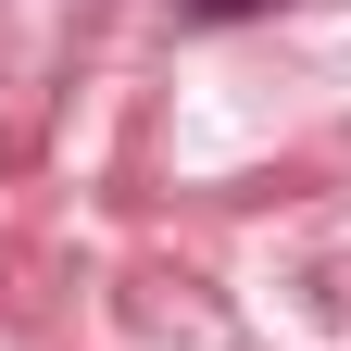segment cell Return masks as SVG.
<instances>
[{"instance_id":"6da1fadb","label":"cell","mask_w":351,"mask_h":351,"mask_svg":"<svg viewBox=\"0 0 351 351\" xmlns=\"http://www.w3.org/2000/svg\"><path fill=\"white\" fill-rule=\"evenodd\" d=\"M201 13H239V0H201Z\"/></svg>"}]
</instances>
